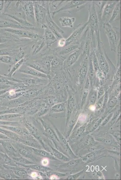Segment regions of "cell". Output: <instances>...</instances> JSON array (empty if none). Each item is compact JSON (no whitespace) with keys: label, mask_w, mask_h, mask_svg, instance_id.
Listing matches in <instances>:
<instances>
[{"label":"cell","mask_w":121,"mask_h":180,"mask_svg":"<svg viewBox=\"0 0 121 180\" xmlns=\"http://www.w3.org/2000/svg\"><path fill=\"white\" fill-rule=\"evenodd\" d=\"M23 99L17 98L11 100L9 102L8 105L11 108L21 106L25 101Z\"/></svg>","instance_id":"cell-33"},{"label":"cell","mask_w":121,"mask_h":180,"mask_svg":"<svg viewBox=\"0 0 121 180\" xmlns=\"http://www.w3.org/2000/svg\"><path fill=\"white\" fill-rule=\"evenodd\" d=\"M51 148L53 152V154L55 156V157L60 159L64 160H67V159L66 157L62 153L52 147H51Z\"/></svg>","instance_id":"cell-40"},{"label":"cell","mask_w":121,"mask_h":180,"mask_svg":"<svg viewBox=\"0 0 121 180\" xmlns=\"http://www.w3.org/2000/svg\"><path fill=\"white\" fill-rule=\"evenodd\" d=\"M0 61L6 64H14L13 57L8 55L0 56Z\"/></svg>","instance_id":"cell-38"},{"label":"cell","mask_w":121,"mask_h":180,"mask_svg":"<svg viewBox=\"0 0 121 180\" xmlns=\"http://www.w3.org/2000/svg\"><path fill=\"white\" fill-rule=\"evenodd\" d=\"M36 22L42 24L49 6L48 1H32Z\"/></svg>","instance_id":"cell-3"},{"label":"cell","mask_w":121,"mask_h":180,"mask_svg":"<svg viewBox=\"0 0 121 180\" xmlns=\"http://www.w3.org/2000/svg\"><path fill=\"white\" fill-rule=\"evenodd\" d=\"M102 26L104 29L108 38L111 50L116 52L119 41L117 32L113 29L111 24L109 22L103 24Z\"/></svg>","instance_id":"cell-7"},{"label":"cell","mask_w":121,"mask_h":180,"mask_svg":"<svg viewBox=\"0 0 121 180\" xmlns=\"http://www.w3.org/2000/svg\"><path fill=\"white\" fill-rule=\"evenodd\" d=\"M19 49H13L10 48H4L0 49V56L8 55L13 57L18 52Z\"/></svg>","instance_id":"cell-30"},{"label":"cell","mask_w":121,"mask_h":180,"mask_svg":"<svg viewBox=\"0 0 121 180\" xmlns=\"http://www.w3.org/2000/svg\"><path fill=\"white\" fill-rule=\"evenodd\" d=\"M79 47V44H71L61 48L57 47L52 50L53 55L62 57L65 59V57L76 50Z\"/></svg>","instance_id":"cell-13"},{"label":"cell","mask_w":121,"mask_h":180,"mask_svg":"<svg viewBox=\"0 0 121 180\" xmlns=\"http://www.w3.org/2000/svg\"><path fill=\"white\" fill-rule=\"evenodd\" d=\"M4 14L12 18L22 26L27 27H34L33 24L26 20L8 13H5Z\"/></svg>","instance_id":"cell-23"},{"label":"cell","mask_w":121,"mask_h":180,"mask_svg":"<svg viewBox=\"0 0 121 180\" xmlns=\"http://www.w3.org/2000/svg\"><path fill=\"white\" fill-rule=\"evenodd\" d=\"M59 20L62 26L72 28L75 22V18L74 17H62L60 18Z\"/></svg>","instance_id":"cell-26"},{"label":"cell","mask_w":121,"mask_h":180,"mask_svg":"<svg viewBox=\"0 0 121 180\" xmlns=\"http://www.w3.org/2000/svg\"><path fill=\"white\" fill-rule=\"evenodd\" d=\"M88 25V23L87 22L76 29L66 39L65 46L71 44H78L79 45V37L81 38L82 36H80L82 33Z\"/></svg>","instance_id":"cell-12"},{"label":"cell","mask_w":121,"mask_h":180,"mask_svg":"<svg viewBox=\"0 0 121 180\" xmlns=\"http://www.w3.org/2000/svg\"><path fill=\"white\" fill-rule=\"evenodd\" d=\"M12 2L11 1H0V15L5 13V11Z\"/></svg>","instance_id":"cell-34"},{"label":"cell","mask_w":121,"mask_h":180,"mask_svg":"<svg viewBox=\"0 0 121 180\" xmlns=\"http://www.w3.org/2000/svg\"><path fill=\"white\" fill-rule=\"evenodd\" d=\"M91 88L90 82L87 76L81 95L80 103V109H82L85 105Z\"/></svg>","instance_id":"cell-17"},{"label":"cell","mask_w":121,"mask_h":180,"mask_svg":"<svg viewBox=\"0 0 121 180\" xmlns=\"http://www.w3.org/2000/svg\"><path fill=\"white\" fill-rule=\"evenodd\" d=\"M31 149L33 153L37 155L51 159H56L52 154L45 151L33 148H32Z\"/></svg>","instance_id":"cell-29"},{"label":"cell","mask_w":121,"mask_h":180,"mask_svg":"<svg viewBox=\"0 0 121 180\" xmlns=\"http://www.w3.org/2000/svg\"><path fill=\"white\" fill-rule=\"evenodd\" d=\"M19 70V71L22 73L36 76L39 78H49L46 74L27 65L24 68L20 69Z\"/></svg>","instance_id":"cell-18"},{"label":"cell","mask_w":121,"mask_h":180,"mask_svg":"<svg viewBox=\"0 0 121 180\" xmlns=\"http://www.w3.org/2000/svg\"><path fill=\"white\" fill-rule=\"evenodd\" d=\"M90 1L73 0L67 1V3L62 7L57 10H54L53 12H50L52 14V17L54 16L55 14L62 12H67L75 8H77L78 10L82 8L88 6L91 2Z\"/></svg>","instance_id":"cell-6"},{"label":"cell","mask_w":121,"mask_h":180,"mask_svg":"<svg viewBox=\"0 0 121 180\" xmlns=\"http://www.w3.org/2000/svg\"><path fill=\"white\" fill-rule=\"evenodd\" d=\"M66 39L63 37L58 40L57 47L61 48L64 46L66 44Z\"/></svg>","instance_id":"cell-42"},{"label":"cell","mask_w":121,"mask_h":180,"mask_svg":"<svg viewBox=\"0 0 121 180\" xmlns=\"http://www.w3.org/2000/svg\"><path fill=\"white\" fill-rule=\"evenodd\" d=\"M66 101L60 102L55 104L50 107V111L53 113L64 112L66 110Z\"/></svg>","instance_id":"cell-25"},{"label":"cell","mask_w":121,"mask_h":180,"mask_svg":"<svg viewBox=\"0 0 121 180\" xmlns=\"http://www.w3.org/2000/svg\"><path fill=\"white\" fill-rule=\"evenodd\" d=\"M120 39L119 40L117 44L116 53V68L120 66Z\"/></svg>","instance_id":"cell-36"},{"label":"cell","mask_w":121,"mask_h":180,"mask_svg":"<svg viewBox=\"0 0 121 180\" xmlns=\"http://www.w3.org/2000/svg\"><path fill=\"white\" fill-rule=\"evenodd\" d=\"M40 92V90L36 89L26 90L22 96L25 98H32L37 95Z\"/></svg>","instance_id":"cell-32"},{"label":"cell","mask_w":121,"mask_h":180,"mask_svg":"<svg viewBox=\"0 0 121 180\" xmlns=\"http://www.w3.org/2000/svg\"><path fill=\"white\" fill-rule=\"evenodd\" d=\"M32 174V175H32V177H35V176H36V173H34V174H33V173Z\"/></svg>","instance_id":"cell-45"},{"label":"cell","mask_w":121,"mask_h":180,"mask_svg":"<svg viewBox=\"0 0 121 180\" xmlns=\"http://www.w3.org/2000/svg\"><path fill=\"white\" fill-rule=\"evenodd\" d=\"M90 50L83 51L77 62L68 70L73 87L79 98L88 76Z\"/></svg>","instance_id":"cell-1"},{"label":"cell","mask_w":121,"mask_h":180,"mask_svg":"<svg viewBox=\"0 0 121 180\" xmlns=\"http://www.w3.org/2000/svg\"><path fill=\"white\" fill-rule=\"evenodd\" d=\"M97 43L93 49L98 61L100 70L105 76V82L111 84L116 70V68L107 55L104 49V44L101 40L99 32L96 34Z\"/></svg>","instance_id":"cell-2"},{"label":"cell","mask_w":121,"mask_h":180,"mask_svg":"<svg viewBox=\"0 0 121 180\" xmlns=\"http://www.w3.org/2000/svg\"><path fill=\"white\" fill-rule=\"evenodd\" d=\"M39 119L46 132L54 138H56L57 139V138L54 133L50 124L45 122L42 118H40Z\"/></svg>","instance_id":"cell-31"},{"label":"cell","mask_w":121,"mask_h":180,"mask_svg":"<svg viewBox=\"0 0 121 180\" xmlns=\"http://www.w3.org/2000/svg\"><path fill=\"white\" fill-rule=\"evenodd\" d=\"M104 94L98 99L95 104L96 110H101L103 106Z\"/></svg>","instance_id":"cell-41"},{"label":"cell","mask_w":121,"mask_h":180,"mask_svg":"<svg viewBox=\"0 0 121 180\" xmlns=\"http://www.w3.org/2000/svg\"><path fill=\"white\" fill-rule=\"evenodd\" d=\"M20 2L26 20L33 24L36 21L32 1H20Z\"/></svg>","instance_id":"cell-9"},{"label":"cell","mask_w":121,"mask_h":180,"mask_svg":"<svg viewBox=\"0 0 121 180\" xmlns=\"http://www.w3.org/2000/svg\"><path fill=\"white\" fill-rule=\"evenodd\" d=\"M118 1H107L100 9L99 21L100 26L108 22L112 15L114 9Z\"/></svg>","instance_id":"cell-4"},{"label":"cell","mask_w":121,"mask_h":180,"mask_svg":"<svg viewBox=\"0 0 121 180\" xmlns=\"http://www.w3.org/2000/svg\"><path fill=\"white\" fill-rule=\"evenodd\" d=\"M11 28L31 31L36 27H27L21 26L14 20L0 19V28Z\"/></svg>","instance_id":"cell-14"},{"label":"cell","mask_w":121,"mask_h":180,"mask_svg":"<svg viewBox=\"0 0 121 180\" xmlns=\"http://www.w3.org/2000/svg\"><path fill=\"white\" fill-rule=\"evenodd\" d=\"M14 37L11 35L10 36H5L3 35H0V44L14 40V39L17 40V39L14 38Z\"/></svg>","instance_id":"cell-39"},{"label":"cell","mask_w":121,"mask_h":180,"mask_svg":"<svg viewBox=\"0 0 121 180\" xmlns=\"http://www.w3.org/2000/svg\"><path fill=\"white\" fill-rule=\"evenodd\" d=\"M42 163L43 165L44 166H46L48 165V161L47 159H44L42 160Z\"/></svg>","instance_id":"cell-44"},{"label":"cell","mask_w":121,"mask_h":180,"mask_svg":"<svg viewBox=\"0 0 121 180\" xmlns=\"http://www.w3.org/2000/svg\"><path fill=\"white\" fill-rule=\"evenodd\" d=\"M24 51L22 48L20 47L17 53L13 57L14 64L24 58Z\"/></svg>","instance_id":"cell-37"},{"label":"cell","mask_w":121,"mask_h":180,"mask_svg":"<svg viewBox=\"0 0 121 180\" xmlns=\"http://www.w3.org/2000/svg\"><path fill=\"white\" fill-rule=\"evenodd\" d=\"M5 128L11 131L22 136H26L29 134L27 130L24 128L14 126H6Z\"/></svg>","instance_id":"cell-27"},{"label":"cell","mask_w":121,"mask_h":180,"mask_svg":"<svg viewBox=\"0 0 121 180\" xmlns=\"http://www.w3.org/2000/svg\"><path fill=\"white\" fill-rule=\"evenodd\" d=\"M25 63L26 65L31 67L47 75V72L40 59L29 61Z\"/></svg>","instance_id":"cell-21"},{"label":"cell","mask_w":121,"mask_h":180,"mask_svg":"<svg viewBox=\"0 0 121 180\" xmlns=\"http://www.w3.org/2000/svg\"><path fill=\"white\" fill-rule=\"evenodd\" d=\"M42 28L44 29V34L42 36L45 40L47 48L49 50L51 46L57 40L56 37L48 27L46 24H42Z\"/></svg>","instance_id":"cell-15"},{"label":"cell","mask_w":121,"mask_h":180,"mask_svg":"<svg viewBox=\"0 0 121 180\" xmlns=\"http://www.w3.org/2000/svg\"><path fill=\"white\" fill-rule=\"evenodd\" d=\"M26 62V59L24 58L12 64L10 68L9 73L5 74L6 76L8 77H12L14 75L15 72L22 66V65Z\"/></svg>","instance_id":"cell-24"},{"label":"cell","mask_w":121,"mask_h":180,"mask_svg":"<svg viewBox=\"0 0 121 180\" xmlns=\"http://www.w3.org/2000/svg\"><path fill=\"white\" fill-rule=\"evenodd\" d=\"M121 1H118L113 10L111 18L109 22L111 23L112 22L117 19L118 16H120V13Z\"/></svg>","instance_id":"cell-28"},{"label":"cell","mask_w":121,"mask_h":180,"mask_svg":"<svg viewBox=\"0 0 121 180\" xmlns=\"http://www.w3.org/2000/svg\"><path fill=\"white\" fill-rule=\"evenodd\" d=\"M49 7L48 9L45 20L48 27L54 34L57 40L63 37L61 34L64 33V31L60 28L53 20L51 14Z\"/></svg>","instance_id":"cell-10"},{"label":"cell","mask_w":121,"mask_h":180,"mask_svg":"<svg viewBox=\"0 0 121 180\" xmlns=\"http://www.w3.org/2000/svg\"><path fill=\"white\" fill-rule=\"evenodd\" d=\"M54 57L53 55L46 56L43 57L41 60L46 70L48 76L50 78L51 74V62Z\"/></svg>","instance_id":"cell-22"},{"label":"cell","mask_w":121,"mask_h":180,"mask_svg":"<svg viewBox=\"0 0 121 180\" xmlns=\"http://www.w3.org/2000/svg\"><path fill=\"white\" fill-rule=\"evenodd\" d=\"M53 55L51 63V73L52 72L56 74L63 68L64 59L61 56Z\"/></svg>","instance_id":"cell-16"},{"label":"cell","mask_w":121,"mask_h":180,"mask_svg":"<svg viewBox=\"0 0 121 180\" xmlns=\"http://www.w3.org/2000/svg\"><path fill=\"white\" fill-rule=\"evenodd\" d=\"M45 45V41L42 36L40 38L36 40L31 46V52L32 55H35L37 54Z\"/></svg>","instance_id":"cell-19"},{"label":"cell","mask_w":121,"mask_h":180,"mask_svg":"<svg viewBox=\"0 0 121 180\" xmlns=\"http://www.w3.org/2000/svg\"><path fill=\"white\" fill-rule=\"evenodd\" d=\"M82 52V50L79 48L65 57L64 62L63 68L68 71V69L78 60Z\"/></svg>","instance_id":"cell-11"},{"label":"cell","mask_w":121,"mask_h":180,"mask_svg":"<svg viewBox=\"0 0 121 180\" xmlns=\"http://www.w3.org/2000/svg\"><path fill=\"white\" fill-rule=\"evenodd\" d=\"M88 6L89 16L87 22L90 26L89 29L96 34L99 31V21L94 2H91Z\"/></svg>","instance_id":"cell-8"},{"label":"cell","mask_w":121,"mask_h":180,"mask_svg":"<svg viewBox=\"0 0 121 180\" xmlns=\"http://www.w3.org/2000/svg\"><path fill=\"white\" fill-rule=\"evenodd\" d=\"M22 82L26 86H31L35 85L37 83V80L32 78H23L21 80Z\"/></svg>","instance_id":"cell-35"},{"label":"cell","mask_w":121,"mask_h":180,"mask_svg":"<svg viewBox=\"0 0 121 180\" xmlns=\"http://www.w3.org/2000/svg\"><path fill=\"white\" fill-rule=\"evenodd\" d=\"M97 99V90L93 88H91L84 107V109L87 108L90 106L95 105Z\"/></svg>","instance_id":"cell-20"},{"label":"cell","mask_w":121,"mask_h":180,"mask_svg":"<svg viewBox=\"0 0 121 180\" xmlns=\"http://www.w3.org/2000/svg\"><path fill=\"white\" fill-rule=\"evenodd\" d=\"M3 29L6 33L14 37H17V38H19L37 40L42 37L39 34L29 30L11 28H4Z\"/></svg>","instance_id":"cell-5"},{"label":"cell","mask_w":121,"mask_h":180,"mask_svg":"<svg viewBox=\"0 0 121 180\" xmlns=\"http://www.w3.org/2000/svg\"><path fill=\"white\" fill-rule=\"evenodd\" d=\"M20 154L24 156L27 157H28L30 158L31 156L30 152H29L27 150L24 149H21L19 151ZM32 157V156H31Z\"/></svg>","instance_id":"cell-43"}]
</instances>
